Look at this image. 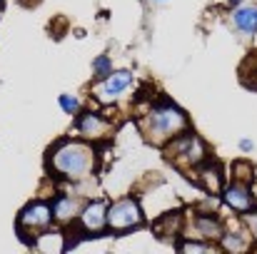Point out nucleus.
Masks as SVG:
<instances>
[{
    "instance_id": "1",
    "label": "nucleus",
    "mask_w": 257,
    "mask_h": 254,
    "mask_svg": "<svg viewBox=\"0 0 257 254\" xmlns=\"http://www.w3.org/2000/svg\"><path fill=\"white\" fill-rule=\"evenodd\" d=\"M95 165L92 150L83 142H63L55 152H53V167L60 172L63 177L70 179H83L90 174V169Z\"/></svg>"
},
{
    "instance_id": "2",
    "label": "nucleus",
    "mask_w": 257,
    "mask_h": 254,
    "mask_svg": "<svg viewBox=\"0 0 257 254\" xmlns=\"http://www.w3.org/2000/svg\"><path fill=\"white\" fill-rule=\"evenodd\" d=\"M150 137L155 140H163V137H170L175 132H180L185 127V115L172 107V105H165V107H158L150 112Z\"/></svg>"
},
{
    "instance_id": "3",
    "label": "nucleus",
    "mask_w": 257,
    "mask_h": 254,
    "mask_svg": "<svg viewBox=\"0 0 257 254\" xmlns=\"http://www.w3.org/2000/svg\"><path fill=\"white\" fill-rule=\"evenodd\" d=\"M143 219L140 214V207L133 202V199H122L117 204H112L107 209V224L112 229H130V227H138Z\"/></svg>"
},
{
    "instance_id": "4",
    "label": "nucleus",
    "mask_w": 257,
    "mask_h": 254,
    "mask_svg": "<svg viewBox=\"0 0 257 254\" xmlns=\"http://www.w3.org/2000/svg\"><path fill=\"white\" fill-rule=\"evenodd\" d=\"M168 157H170V162H177V165H195V162H200L202 160V142L197 140V137H192V135H187V137H182V140H177L175 145H172L170 150H168Z\"/></svg>"
},
{
    "instance_id": "5",
    "label": "nucleus",
    "mask_w": 257,
    "mask_h": 254,
    "mask_svg": "<svg viewBox=\"0 0 257 254\" xmlns=\"http://www.w3.org/2000/svg\"><path fill=\"white\" fill-rule=\"evenodd\" d=\"M50 207H45V204H30L23 214H20V219H18V227L20 229H45L48 224H50Z\"/></svg>"
},
{
    "instance_id": "6",
    "label": "nucleus",
    "mask_w": 257,
    "mask_h": 254,
    "mask_svg": "<svg viewBox=\"0 0 257 254\" xmlns=\"http://www.w3.org/2000/svg\"><path fill=\"white\" fill-rule=\"evenodd\" d=\"M80 222H83V227L87 232H100L105 227V222H107V212H105V207L100 202L87 204L83 209V214H80Z\"/></svg>"
},
{
    "instance_id": "7",
    "label": "nucleus",
    "mask_w": 257,
    "mask_h": 254,
    "mask_svg": "<svg viewBox=\"0 0 257 254\" xmlns=\"http://www.w3.org/2000/svg\"><path fill=\"white\" fill-rule=\"evenodd\" d=\"M225 202H227L232 209H237V212H247L250 204H252V197H250V189H247L245 184H232V187H227V192H225Z\"/></svg>"
},
{
    "instance_id": "8",
    "label": "nucleus",
    "mask_w": 257,
    "mask_h": 254,
    "mask_svg": "<svg viewBox=\"0 0 257 254\" xmlns=\"http://www.w3.org/2000/svg\"><path fill=\"white\" fill-rule=\"evenodd\" d=\"M127 85H130V73H115V75L110 73V75H107V80L100 85V90H97V92H100V97H102V100H110V97H117Z\"/></svg>"
},
{
    "instance_id": "9",
    "label": "nucleus",
    "mask_w": 257,
    "mask_h": 254,
    "mask_svg": "<svg viewBox=\"0 0 257 254\" xmlns=\"http://www.w3.org/2000/svg\"><path fill=\"white\" fill-rule=\"evenodd\" d=\"M80 132L85 137H102L107 132V125L100 120V115L87 112V115H83V120H80Z\"/></svg>"
},
{
    "instance_id": "10",
    "label": "nucleus",
    "mask_w": 257,
    "mask_h": 254,
    "mask_svg": "<svg viewBox=\"0 0 257 254\" xmlns=\"http://www.w3.org/2000/svg\"><path fill=\"white\" fill-rule=\"evenodd\" d=\"M235 25L242 30V33H255L257 30V8H240L235 10Z\"/></svg>"
},
{
    "instance_id": "11",
    "label": "nucleus",
    "mask_w": 257,
    "mask_h": 254,
    "mask_svg": "<svg viewBox=\"0 0 257 254\" xmlns=\"http://www.w3.org/2000/svg\"><path fill=\"white\" fill-rule=\"evenodd\" d=\"M75 209H78V202H75V199H68V197H60V199L53 204V214H55L58 219H70V217L75 214Z\"/></svg>"
},
{
    "instance_id": "12",
    "label": "nucleus",
    "mask_w": 257,
    "mask_h": 254,
    "mask_svg": "<svg viewBox=\"0 0 257 254\" xmlns=\"http://www.w3.org/2000/svg\"><path fill=\"white\" fill-rule=\"evenodd\" d=\"M202 184H205V189L217 192V189H220V177H217V169H215V167L205 169V172H202Z\"/></svg>"
},
{
    "instance_id": "13",
    "label": "nucleus",
    "mask_w": 257,
    "mask_h": 254,
    "mask_svg": "<svg viewBox=\"0 0 257 254\" xmlns=\"http://www.w3.org/2000/svg\"><path fill=\"white\" fill-rule=\"evenodd\" d=\"M60 105H63V110H65V112H70V115L78 110V100H75V97H68V95H63V97H60Z\"/></svg>"
},
{
    "instance_id": "14",
    "label": "nucleus",
    "mask_w": 257,
    "mask_h": 254,
    "mask_svg": "<svg viewBox=\"0 0 257 254\" xmlns=\"http://www.w3.org/2000/svg\"><path fill=\"white\" fill-rule=\"evenodd\" d=\"M200 229L205 232V237L217 234V222H212V219H200Z\"/></svg>"
},
{
    "instance_id": "15",
    "label": "nucleus",
    "mask_w": 257,
    "mask_h": 254,
    "mask_svg": "<svg viewBox=\"0 0 257 254\" xmlns=\"http://www.w3.org/2000/svg\"><path fill=\"white\" fill-rule=\"evenodd\" d=\"M225 247H227V249H242L245 244H242L237 237H225Z\"/></svg>"
},
{
    "instance_id": "16",
    "label": "nucleus",
    "mask_w": 257,
    "mask_h": 254,
    "mask_svg": "<svg viewBox=\"0 0 257 254\" xmlns=\"http://www.w3.org/2000/svg\"><path fill=\"white\" fill-rule=\"evenodd\" d=\"M247 224H250V229H252V234H255V239H257V214H250Z\"/></svg>"
}]
</instances>
